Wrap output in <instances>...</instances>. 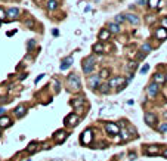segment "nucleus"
<instances>
[{
    "label": "nucleus",
    "instance_id": "obj_1",
    "mask_svg": "<svg viewBox=\"0 0 167 161\" xmlns=\"http://www.w3.org/2000/svg\"><path fill=\"white\" fill-rule=\"evenodd\" d=\"M67 86L69 92H78L81 89V80L77 74H69V77L67 79Z\"/></svg>",
    "mask_w": 167,
    "mask_h": 161
},
{
    "label": "nucleus",
    "instance_id": "obj_2",
    "mask_svg": "<svg viewBox=\"0 0 167 161\" xmlns=\"http://www.w3.org/2000/svg\"><path fill=\"white\" fill-rule=\"evenodd\" d=\"M95 64H96V59H95V56H87L84 61H83V64H81V67H83V71L86 73V74H92V71H93V68H95Z\"/></svg>",
    "mask_w": 167,
    "mask_h": 161
},
{
    "label": "nucleus",
    "instance_id": "obj_3",
    "mask_svg": "<svg viewBox=\"0 0 167 161\" xmlns=\"http://www.w3.org/2000/svg\"><path fill=\"white\" fill-rule=\"evenodd\" d=\"M108 84H110V87H118L117 90L120 92L123 87H124V84H126V79H124V77H121V75H116V77L110 79Z\"/></svg>",
    "mask_w": 167,
    "mask_h": 161
},
{
    "label": "nucleus",
    "instance_id": "obj_4",
    "mask_svg": "<svg viewBox=\"0 0 167 161\" xmlns=\"http://www.w3.org/2000/svg\"><path fill=\"white\" fill-rule=\"evenodd\" d=\"M78 121H80V118H78L77 114H69L65 117V126H68V127H75L78 124Z\"/></svg>",
    "mask_w": 167,
    "mask_h": 161
},
{
    "label": "nucleus",
    "instance_id": "obj_5",
    "mask_svg": "<svg viewBox=\"0 0 167 161\" xmlns=\"http://www.w3.org/2000/svg\"><path fill=\"white\" fill-rule=\"evenodd\" d=\"M89 87L90 89H96V87H99L101 86V75L99 74H93L89 77Z\"/></svg>",
    "mask_w": 167,
    "mask_h": 161
},
{
    "label": "nucleus",
    "instance_id": "obj_6",
    "mask_svg": "<svg viewBox=\"0 0 167 161\" xmlns=\"http://www.w3.org/2000/svg\"><path fill=\"white\" fill-rule=\"evenodd\" d=\"M67 138H68V133H67L64 129H61V130L55 132V134H53V140H55L56 143H62Z\"/></svg>",
    "mask_w": 167,
    "mask_h": 161
},
{
    "label": "nucleus",
    "instance_id": "obj_7",
    "mask_svg": "<svg viewBox=\"0 0 167 161\" xmlns=\"http://www.w3.org/2000/svg\"><path fill=\"white\" fill-rule=\"evenodd\" d=\"M105 130H107L110 134H118L120 133V127L116 123H107L105 124Z\"/></svg>",
    "mask_w": 167,
    "mask_h": 161
},
{
    "label": "nucleus",
    "instance_id": "obj_8",
    "mask_svg": "<svg viewBox=\"0 0 167 161\" xmlns=\"http://www.w3.org/2000/svg\"><path fill=\"white\" fill-rule=\"evenodd\" d=\"M80 140H81L83 145H89V143L92 142V130L90 129L84 130L83 134H81V138H80Z\"/></svg>",
    "mask_w": 167,
    "mask_h": 161
},
{
    "label": "nucleus",
    "instance_id": "obj_9",
    "mask_svg": "<svg viewBox=\"0 0 167 161\" xmlns=\"http://www.w3.org/2000/svg\"><path fill=\"white\" fill-rule=\"evenodd\" d=\"M6 12H7V21L18 19V16H19V9L18 7H11V9L6 11Z\"/></svg>",
    "mask_w": 167,
    "mask_h": 161
},
{
    "label": "nucleus",
    "instance_id": "obj_10",
    "mask_svg": "<svg viewBox=\"0 0 167 161\" xmlns=\"http://www.w3.org/2000/svg\"><path fill=\"white\" fill-rule=\"evenodd\" d=\"M144 118H145L146 124H148V126H151V127H154V126H155V123H157V115H155V114H152V112H145Z\"/></svg>",
    "mask_w": 167,
    "mask_h": 161
},
{
    "label": "nucleus",
    "instance_id": "obj_11",
    "mask_svg": "<svg viewBox=\"0 0 167 161\" xmlns=\"http://www.w3.org/2000/svg\"><path fill=\"white\" fill-rule=\"evenodd\" d=\"M158 84L154 81V83H151V84H148V95H149V98H155L157 96V93H158Z\"/></svg>",
    "mask_w": 167,
    "mask_h": 161
},
{
    "label": "nucleus",
    "instance_id": "obj_12",
    "mask_svg": "<svg viewBox=\"0 0 167 161\" xmlns=\"http://www.w3.org/2000/svg\"><path fill=\"white\" fill-rule=\"evenodd\" d=\"M144 151L148 155H157V154H160V146L158 145H148Z\"/></svg>",
    "mask_w": 167,
    "mask_h": 161
},
{
    "label": "nucleus",
    "instance_id": "obj_13",
    "mask_svg": "<svg viewBox=\"0 0 167 161\" xmlns=\"http://www.w3.org/2000/svg\"><path fill=\"white\" fill-rule=\"evenodd\" d=\"M155 37H157V39H160V40H166V39H167V30H166L164 27L157 28V31H155Z\"/></svg>",
    "mask_w": 167,
    "mask_h": 161
},
{
    "label": "nucleus",
    "instance_id": "obj_14",
    "mask_svg": "<svg viewBox=\"0 0 167 161\" xmlns=\"http://www.w3.org/2000/svg\"><path fill=\"white\" fill-rule=\"evenodd\" d=\"M126 19H127L130 24H133V25H138V24L140 22L139 16H138V15H135V13H127V15H126Z\"/></svg>",
    "mask_w": 167,
    "mask_h": 161
},
{
    "label": "nucleus",
    "instance_id": "obj_15",
    "mask_svg": "<svg viewBox=\"0 0 167 161\" xmlns=\"http://www.w3.org/2000/svg\"><path fill=\"white\" fill-rule=\"evenodd\" d=\"M73 65V56H68L62 59V64H61V70H67Z\"/></svg>",
    "mask_w": 167,
    "mask_h": 161
},
{
    "label": "nucleus",
    "instance_id": "obj_16",
    "mask_svg": "<svg viewBox=\"0 0 167 161\" xmlns=\"http://www.w3.org/2000/svg\"><path fill=\"white\" fill-rule=\"evenodd\" d=\"M154 81H155L157 84L166 83V75H164L163 73H155V74H154Z\"/></svg>",
    "mask_w": 167,
    "mask_h": 161
},
{
    "label": "nucleus",
    "instance_id": "obj_17",
    "mask_svg": "<svg viewBox=\"0 0 167 161\" xmlns=\"http://www.w3.org/2000/svg\"><path fill=\"white\" fill-rule=\"evenodd\" d=\"M84 105V98H74L71 100V106L74 108H81Z\"/></svg>",
    "mask_w": 167,
    "mask_h": 161
},
{
    "label": "nucleus",
    "instance_id": "obj_18",
    "mask_svg": "<svg viewBox=\"0 0 167 161\" xmlns=\"http://www.w3.org/2000/svg\"><path fill=\"white\" fill-rule=\"evenodd\" d=\"M110 34H111V33H110V30H108V28L101 30V31H99V40H101V41L108 40V39H110Z\"/></svg>",
    "mask_w": 167,
    "mask_h": 161
},
{
    "label": "nucleus",
    "instance_id": "obj_19",
    "mask_svg": "<svg viewBox=\"0 0 167 161\" xmlns=\"http://www.w3.org/2000/svg\"><path fill=\"white\" fill-rule=\"evenodd\" d=\"M11 118L9 117H7V115H2V117H0V127H2V129H3V127H7V126H11Z\"/></svg>",
    "mask_w": 167,
    "mask_h": 161
},
{
    "label": "nucleus",
    "instance_id": "obj_20",
    "mask_svg": "<svg viewBox=\"0 0 167 161\" xmlns=\"http://www.w3.org/2000/svg\"><path fill=\"white\" fill-rule=\"evenodd\" d=\"M108 30H110V33L117 34V33H120V25H118L117 22H110V24H108Z\"/></svg>",
    "mask_w": 167,
    "mask_h": 161
},
{
    "label": "nucleus",
    "instance_id": "obj_21",
    "mask_svg": "<svg viewBox=\"0 0 167 161\" xmlns=\"http://www.w3.org/2000/svg\"><path fill=\"white\" fill-rule=\"evenodd\" d=\"M25 112H27V108H25L24 105H19V106L13 111V114H15L16 117H22V115H25Z\"/></svg>",
    "mask_w": 167,
    "mask_h": 161
},
{
    "label": "nucleus",
    "instance_id": "obj_22",
    "mask_svg": "<svg viewBox=\"0 0 167 161\" xmlns=\"http://www.w3.org/2000/svg\"><path fill=\"white\" fill-rule=\"evenodd\" d=\"M46 6H47L49 11H55L56 7H58V2H56V0H47Z\"/></svg>",
    "mask_w": 167,
    "mask_h": 161
},
{
    "label": "nucleus",
    "instance_id": "obj_23",
    "mask_svg": "<svg viewBox=\"0 0 167 161\" xmlns=\"http://www.w3.org/2000/svg\"><path fill=\"white\" fill-rule=\"evenodd\" d=\"M37 149H39V143L37 142H31L30 145L27 146V152H30V154L31 152H36Z\"/></svg>",
    "mask_w": 167,
    "mask_h": 161
},
{
    "label": "nucleus",
    "instance_id": "obj_24",
    "mask_svg": "<svg viewBox=\"0 0 167 161\" xmlns=\"http://www.w3.org/2000/svg\"><path fill=\"white\" fill-rule=\"evenodd\" d=\"M93 52H95V53H102V52H104V46H102V43H96V45H93Z\"/></svg>",
    "mask_w": 167,
    "mask_h": 161
},
{
    "label": "nucleus",
    "instance_id": "obj_25",
    "mask_svg": "<svg viewBox=\"0 0 167 161\" xmlns=\"http://www.w3.org/2000/svg\"><path fill=\"white\" fill-rule=\"evenodd\" d=\"M5 21H7V12L3 7H0V22H5Z\"/></svg>",
    "mask_w": 167,
    "mask_h": 161
},
{
    "label": "nucleus",
    "instance_id": "obj_26",
    "mask_svg": "<svg viewBox=\"0 0 167 161\" xmlns=\"http://www.w3.org/2000/svg\"><path fill=\"white\" fill-rule=\"evenodd\" d=\"M140 50H142V52L146 55V53H149L152 50V47H151V45L149 43H145V45H142V47H140Z\"/></svg>",
    "mask_w": 167,
    "mask_h": 161
},
{
    "label": "nucleus",
    "instance_id": "obj_27",
    "mask_svg": "<svg viewBox=\"0 0 167 161\" xmlns=\"http://www.w3.org/2000/svg\"><path fill=\"white\" fill-rule=\"evenodd\" d=\"M148 5L151 9H155V7L160 6V0H148Z\"/></svg>",
    "mask_w": 167,
    "mask_h": 161
},
{
    "label": "nucleus",
    "instance_id": "obj_28",
    "mask_svg": "<svg viewBox=\"0 0 167 161\" xmlns=\"http://www.w3.org/2000/svg\"><path fill=\"white\" fill-rule=\"evenodd\" d=\"M99 92L107 95V93L110 92V84H108V83H107V84H101V86H99Z\"/></svg>",
    "mask_w": 167,
    "mask_h": 161
},
{
    "label": "nucleus",
    "instance_id": "obj_29",
    "mask_svg": "<svg viewBox=\"0 0 167 161\" xmlns=\"http://www.w3.org/2000/svg\"><path fill=\"white\" fill-rule=\"evenodd\" d=\"M99 75H101V79H107V77H110V70H108V68H104V70H101Z\"/></svg>",
    "mask_w": 167,
    "mask_h": 161
},
{
    "label": "nucleus",
    "instance_id": "obj_30",
    "mask_svg": "<svg viewBox=\"0 0 167 161\" xmlns=\"http://www.w3.org/2000/svg\"><path fill=\"white\" fill-rule=\"evenodd\" d=\"M124 21H126V15H117L116 16V22L117 24H123Z\"/></svg>",
    "mask_w": 167,
    "mask_h": 161
},
{
    "label": "nucleus",
    "instance_id": "obj_31",
    "mask_svg": "<svg viewBox=\"0 0 167 161\" xmlns=\"http://www.w3.org/2000/svg\"><path fill=\"white\" fill-rule=\"evenodd\" d=\"M148 71H149V65H148V64L142 65V68H140V74H146Z\"/></svg>",
    "mask_w": 167,
    "mask_h": 161
},
{
    "label": "nucleus",
    "instance_id": "obj_32",
    "mask_svg": "<svg viewBox=\"0 0 167 161\" xmlns=\"http://www.w3.org/2000/svg\"><path fill=\"white\" fill-rule=\"evenodd\" d=\"M34 46H36V40H30L28 41V45H27V47H28V50H31Z\"/></svg>",
    "mask_w": 167,
    "mask_h": 161
},
{
    "label": "nucleus",
    "instance_id": "obj_33",
    "mask_svg": "<svg viewBox=\"0 0 167 161\" xmlns=\"http://www.w3.org/2000/svg\"><path fill=\"white\" fill-rule=\"evenodd\" d=\"M160 132L161 133H167V123H164V124L160 126Z\"/></svg>",
    "mask_w": 167,
    "mask_h": 161
},
{
    "label": "nucleus",
    "instance_id": "obj_34",
    "mask_svg": "<svg viewBox=\"0 0 167 161\" xmlns=\"http://www.w3.org/2000/svg\"><path fill=\"white\" fill-rule=\"evenodd\" d=\"M161 27H164L167 30V16H164V18H161Z\"/></svg>",
    "mask_w": 167,
    "mask_h": 161
},
{
    "label": "nucleus",
    "instance_id": "obj_35",
    "mask_svg": "<svg viewBox=\"0 0 167 161\" xmlns=\"http://www.w3.org/2000/svg\"><path fill=\"white\" fill-rule=\"evenodd\" d=\"M136 65H138L136 62H130V64H129V67H127V68H129V70H135V68H136Z\"/></svg>",
    "mask_w": 167,
    "mask_h": 161
},
{
    "label": "nucleus",
    "instance_id": "obj_36",
    "mask_svg": "<svg viewBox=\"0 0 167 161\" xmlns=\"http://www.w3.org/2000/svg\"><path fill=\"white\" fill-rule=\"evenodd\" d=\"M55 90H56V92H59V81H58V80L55 81Z\"/></svg>",
    "mask_w": 167,
    "mask_h": 161
},
{
    "label": "nucleus",
    "instance_id": "obj_37",
    "mask_svg": "<svg viewBox=\"0 0 167 161\" xmlns=\"http://www.w3.org/2000/svg\"><path fill=\"white\" fill-rule=\"evenodd\" d=\"M145 3H146V0H138V5H140V6L145 5Z\"/></svg>",
    "mask_w": 167,
    "mask_h": 161
},
{
    "label": "nucleus",
    "instance_id": "obj_38",
    "mask_svg": "<svg viewBox=\"0 0 167 161\" xmlns=\"http://www.w3.org/2000/svg\"><path fill=\"white\" fill-rule=\"evenodd\" d=\"M43 75H45V74H40V75H39V77H37V80H36V83H39V81L43 79Z\"/></svg>",
    "mask_w": 167,
    "mask_h": 161
},
{
    "label": "nucleus",
    "instance_id": "obj_39",
    "mask_svg": "<svg viewBox=\"0 0 167 161\" xmlns=\"http://www.w3.org/2000/svg\"><path fill=\"white\" fill-rule=\"evenodd\" d=\"M52 34H53V36H59V31L58 30H53V31H52Z\"/></svg>",
    "mask_w": 167,
    "mask_h": 161
},
{
    "label": "nucleus",
    "instance_id": "obj_40",
    "mask_svg": "<svg viewBox=\"0 0 167 161\" xmlns=\"http://www.w3.org/2000/svg\"><path fill=\"white\" fill-rule=\"evenodd\" d=\"M5 111H6V109H5L3 106H0V115H2V114H5Z\"/></svg>",
    "mask_w": 167,
    "mask_h": 161
},
{
    "label": "nucleus",
    "instance_id": "obj_41",
    "mask_svg": "<svg viewBox=\"0 0 167 161\" xmlns=\"http://www.w3.org/2000/svg\"><path fill=\"white\" fill-rule=\"evenodd\" d=\"M163 155H164V157H166V158H167V149H166V151H164V152H163Z\"/></svg>",
    "mask_w": 167,
    "mask_h": 161
},
{
    "label": "nucleus",
    "instance_id": "obj_42",
    "mask_svg": "<svg viewBox=\"0 0 167 161\" xmlns=\"http://www.w3.org/2000/svg\"><path fill=\"white\" fill-rule=\"evenodd\" d=\"M166 81H167V74H166Z\"/></svg>",
    "mask_w": 167,
    "mask_h": 161
},
{
    "label": "nucleus",
    "instance_id": "obj_43",
    "mask_svg": "<svg viewBox=\"0 0 167 161\" xmlns=\"http://www.w3.org/2000/svg\"><path fill=\"white\" fill-rule=\"evenodd\" d=\"M0 130H2V127H0Z\"/></svg>",
    "mask_w": 167,
    "mask_h": 161
},
{
    "label": "nucleus",
    "instance_id": "obj_44",
    "mask_svg": "<svg viewBox=\"0 0 167 161\" xmlns=\"http://www.w3.org/2000/svg\"><path fill=\"white\" fill-rule=\"evenodd\" d=\"M25 161H28V160H25Z\"/></svg>",
    "mask_w": 167,
    "mask_h": 161
}]
</instances>
